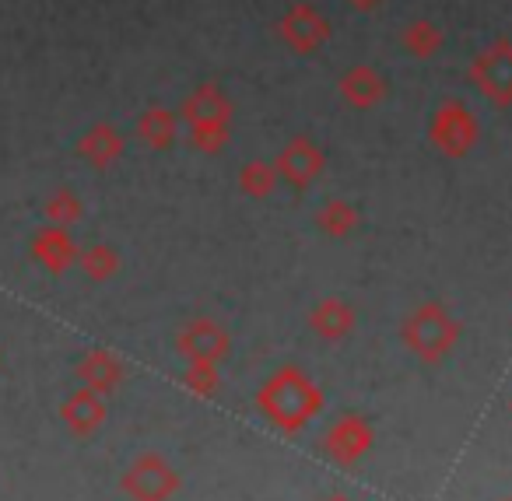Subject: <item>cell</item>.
Wrapping results in <instances>:
<instances>
[{
    "instance_id": "cell-4",
    "label": "cell",
    "mask_w": 512,
    "mask_h": 501,
    "mask_svg": "<svg viewBox=\"0 0 512 501\" xmlns=\"http://www.w3.org/2000/svg\"><path fill=\"white\" fill-rule=\"evenodd\" d=\"M78 375L88 382V389H95V393H109V389L120 382V361L106 351H92L78 365Z\"/></svg>"
},
{
    "instance_id": "cell-2",
    "label": "cell",
    "mask_w": 512,
    "mask_h": 501,
    "mask_svg": "<svg viewBox=\"0 0 512 501\" xmlns=\"http://www.w3.org/2000/svg\"><path fill=\"white\" fill-rule=\"evenodd\" d=\"M60 417H64L74 435H88V431L99 428L102 417H106V403H102V396L95 393V389H78V393L60 407Z\"/></svg>"
},
{
    "instance_id": "cell-8",
    "label": "cell",
    "mask_w": 512,
    "mask_h": 501,
    "mask_svg": "<svg viewBox=\"0 0 512 501\" xmlns=\"http://www.w3.org/2000/svg\"><path fill=\"white\" fill-rule=\"evenodd\" d=\"M137 130H141V137L148 144H158V148H162V144H169V137H172V120L162 113V109H148Z\"/></svg>"
},
{
    "instance_id": "cell-3",
    "label": "cell",
    "mask_w": 512,
    "mask_h": 501,
    "mask_svg": "<svg viewBox=\"0 0 512 501\" xmlns=\"http://www.w3.org/2000/svg\"><path fill=\"white\" fill-rule=\"evenodd\" d=\"M123 487L141 501H158V494L169 491L172 480H169V473L162 470L158 459H141V463L130 470V477L123 480Z\"/></svg>"
},
{
    "instance_id": "cell-6",
    "label": "cell",
    "mask_w": 512,
    "mask_h": 501,
    "mask_svg": "<svg viewBox=\"0 0 512 501\" xmlns=\"http://www.w3.org/2000/svg\"><path fill=\"white\" fill-rule=\"evenodd\" d=\"M46 218H50V225H57V228L74 225V221L81 218V204H78V197H74V193H67V190L53 193V197L46 200Z\"/></svg>"
},
{
    "instance_id": "cell-5",
    "label": "cell",
    "mask_w": 512,
    "mask_h": 501,
    "mask_svg": "<svg viewBox=\"0 0 512 501\" xmlns=\"http://www.w3.org/2000/svg\"><path fill=\"white\" fill-rule=\"evenodd\" d=\"M78 151L88 158V162L99 165V169H102V165H109L116 155H120V151H123V141H120V134H116L113 127H106V123H102V127L88 130V134L81 137Z\"/></svg>"
},
{
    "instance_id": "cell-1",
    "label": "cell",
    "mask_w": 512,
    "mask_h": 501,
    "mask_svg": "<svg viewBox=\"0 0 512 501\" xmlns=\"http://www.w3.org/2000/svg\"><path fill=\"white\" fill-rule=\"evenodd\" d=\"M74 242L67 235V228H57V225H46L43 232L32 239V256L43 263L50 274H64L67 267L74 263Z\"/></svg>"
},
{
    "instance_id": "cell-7",
    "label": "cell",
    "mask_w": 512,
    "mask_h": 501,
    "mask_svg": "<svg viewBox=\"0 0 512 501\" xmlns=\"http://www.w3.org/2000/svg\"><path fill=\"white\" fill-rule=\"evenodd\" d=\"M81 267L92 281H106L109 274L116 270V253L106 246H92L88 253H81Z\"/></svg>"
}]
</instances>
